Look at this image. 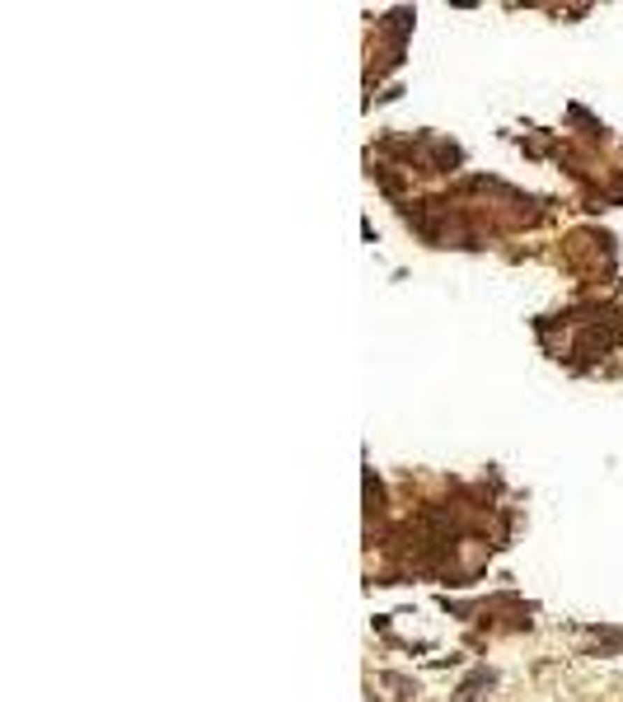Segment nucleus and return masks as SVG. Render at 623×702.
<instances>
[]
</instances>
